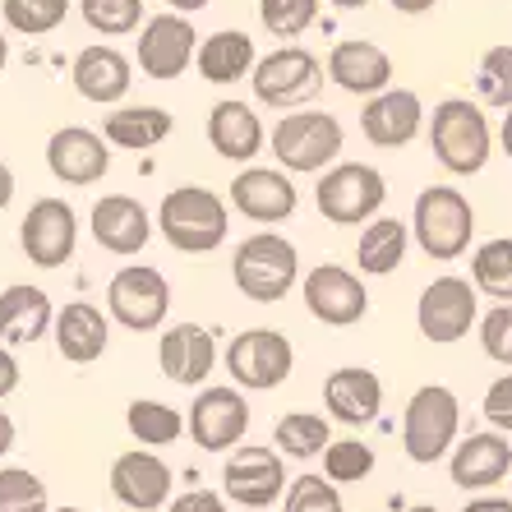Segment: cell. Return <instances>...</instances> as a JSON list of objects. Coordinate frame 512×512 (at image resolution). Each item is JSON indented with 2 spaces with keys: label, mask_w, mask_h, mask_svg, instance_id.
I'll use <instances>...</instances> for the list:
<instances>
[{
  "label": "cell",
  "mask_w": 512,
  "mask_h": 512,
  "mask_svg": "<svg viewBox=\"0 0 512 512\" xmlns=\"http://www.w3.org/2000/svg\"><path fill=\"white\" fill-rule=\"evenodd\" d=\"M476 236V208L462 190L453 185H429L416 194L411 208V240L420 245V254L434 263H453L471 250Z\"/></svg>",
  "instance_id": "6da1fadb"
},
{
  "label": "cell",
  "mask_w": 512,
  "mask_h": 512,
  "mask_svg": "<svg viewBox=\"0 0 512 512\" xmlns=\"http://www.w3.org/2000/svg\"><path fill=\"white\" fill-rule=\"evenodd\" d=\"M157 231L180 254H213L231 231V208L203 185H180L157 203Z\"/></svg>",
  "instance_id": "7a4b0ae2"
},
{
  "label": "cell",
  "mask_w": 512,
  "mask_h": 512,
  "mask_svg": "<svg viewBox=\"0 0 512 512\" xmlns=\"http://www.w3.org/2000/svg\"><path fill=\"white\" fill-rule=\"evenodd\" d=\"M429 148L439 157L443 171L453 176H476L485 171L494 153V130H489L485 111L471 97H443L434 116H429Z\"/></svg>",
  "instance_id": "3957f363"
},
{
  "label": "cell",
  "mask_w": 512,
  "mask_h": 512,
  "mask_svg": "<svg viewBox=\"0 0 512 512\" xmlns=\"http://www.w3.org/2000/svg\"><path fill=\"white\" fill-rule=\"evenodd\" d=\"M231 282L245 300L254 305H277L286 291L300 282V254L296 245L277 231H259V236L240 240L231 254Z\"/></svg>",
  "instance_id": "277c9868"
},
{
  "label": "cell",
  "mask_w": 512,
  "mask_h": 512,
  "mask_svg": "<svg viewBox=\"0 0 512 512\" xmlns=\"http://www.w3.org/2000/svg\"><path fill=\"white\" fill-rule=\"evenodd\" d=\"M457 434H462V402H457L453 388L443 383H425L411 393L402 411V448L416 466H434L457 448Z\"/></svg>",
  "instance_id": "5b68a950"
},
{
  "label": "cell",
  "mask_w": 512,
  "mask_h": 512,
  "mask_svg": "<svg viewBox=\"0 0 512 512\" xmlns=\"http://www.w3.org/2000/svg\"><path fill=\"white\" fill-rule=\"evenodd\" d=\"M346 130L342 120L328 111H296L282 116L268 134V153L277 157V167H286L291 176H319L342 157Z\"/></svg>",
  "instance_id": "8992f818"
},
{
  "label": "cell",
  "mask_w": 512,
  "mask_h": 512,
  "mask_svg": "<svg viewBox=\"0 0 512 512\" xmlns=\"http://www.w3.org/2000/svg\"><path fill=\"white\" fill-rule=\"evenodd\" d=\"M314 203H319L323 222H333V227H365L388 203V180L370 162H337V167L319 171Z\"/></svg>",
  "instance_id": "52a82bcc"
},
{
  "label": "cell",
  "mask_w": 512,
  "mask_h": 512,
  "mask_svg": "<svg viewBox=\"0 0 512 512\" xmlns=\"http://www.w3.org/2000/svg\"><path fill=\"white\" fill-rule=\"evenodd\" d=\"M323 74H328V65H323L314 51L305 47H277L268 51V56L254 60V74H250V88L254 97H259L263 107L273 111H296L305 107V102H314V97L323 93Z\"/></svg>",
  "instance_id": "ba28073f"
},
{
  "label": "cell",
  "mask_w": 512,
  "mask_h": 512,
  "mask_svg": "<svg viewBox=\"0 0 512 512\" xmlns=\"http://www.w3.org/2000/svg\"><path fill=\"white\" fill-rule=\"evenodd\" d=\"M107 314L130 333H157L171 314V282L148 263H125L107 282Z\"/></svg>",
  "instance_id": "9c48e42d"
},
{
  "label": "cell",
  "mask_w": 512,
  "mask_h": 512,
  "mask_svg": "<svg viewBox=\"0 0 512 512\" xmlns=\"http://www.w3.org/2000/svg\"><path fill=\"white\" fill-rule=\"evenodd\" d=\"M227 374L250 388V393H273L291 379L296 370V351H291V337L277 333V328H245V333L231 337L227 346Z\"/></svg>",
  "instance_id": "30bf717a"
},
{
  "label": "cell",
  "mask_w": 512,
  "mask_h": 512,
  "mask_svg": "<svg viewBox=\"0 0 512 512\" xmlns=\"http://www.w3.org/2000/svg\"><path fill=\"white\" fill-rule=\"evenodd\" d=\"M480 323V291L476 282L466 277H434V282L420 291L416 300V328L425 342L434 346H448V342H462L471 328Z\"/></svg>",
  "instance_id": "8fae6325"
},
{
  "label": "cell",
  "mask_w": 512,
  "mask_h": 512,
  "mask_svg": "<svg viewBox=\"0 0 512 512\" xmlns=\"http://www.w3.org/2000/svg\"><path fill=\"white\" fill-rule=\"evenodd\" d=\"M286 457L273 448H254V443H236L222 466V494L231 503H240L245 512L273 508L277 499H286Z\"/></svg>",
  "instance_id": "7c38bea8"
},
{
  "label": "cell",
  "mask_w": 512,
  "mask_h": 512,
  "mask_svg": "<svg viewBox=\"0 0 512 512\" xmlns=\"http://www.w3.org/2000/svg\"><path fill=\"white\" fill-rule=\"evenodd\" d=\"M190 439L199 443L203 453H231L236 443H245L250 434V402H245V388H227V383H213V388H199V397L190 402Z\"/></svg>",
  "instance_id": "4fadbf2b"
},
{
  "label": "cell",
  "mask_w": 512,
  "mask_h": 512,
  "mask_svg": "<svg viewBox=\"0 0 512 512\" xmlns=\"http://www.w3.org/2000/svg\"><path fill=\"white\" fill-rule=\"evenodd\" d=\"M194 51H199V28L190 24V14L167 10L143 19L139 28V70L143 79H157V84H171L194 65Z\"/></svg>",
  "instance_id": "5bb4252c"
},
{
  "label": "cell",
  "mask_w": 512,
  "mask_h": 512,
  "mask_svg": "<svg viewBox=\"0 0 512 512\" xmlns=\"http://www.w3.org/2000/svg\"><path fill=\"white\" fill-rule=\"evenodd\" d=\"M300 300H305V310L323 323V328H351L370 314V291L360 282L351 268L342 263H319L305 273L300 282Z\"/></svg>",
  "instance_id": "9a60e30c"
},
{
  "label": "cell",
  "mask_w": 512,
  "mask_h": 512,
  "mask_svg": "<svg viewBox=\"0 0 512 512\" xmlns=\"http://www.w3.org/2000/svg\"><path fill=\"white\" fill-rule=\"evenodd\" d=\"M19 245L37 268H65L79 245V217L65 199H37L19 222Z\"/></svg>",
  "instance_id": "2e32d148"
},
{
  "label": "cell",
  "mask_w": 512,
  "mask_h": 512,
  "mask_svg": "<svg viewBox=\"0 0 512 512\" xmlns=\"http://www.w3.org/2000/svg\"><path fill=\"white\" fill-rule=\"evenodd\" d=\"M111 494H116L120 508L130 512H157L171 503V489H176V476L171 466L153 453V448H130L111 462V476H107Z\"/></svg>",
  "instance_id": "e0dca14e"
},
{
  "label": "cell",
  "mask_w": 512,
  "mask_h": 512,
  "mask_svg": "<svg viewBox=\"0 0 512 512\" xmlns=\"http://www.w3.org/2000/svg\"><path fill=\"white\" fill-rule=\"evenodd\" d=\"M47 171L60 185H97L111 171V143L107 134L88 130V125H60L47 139Z\"/></svg>",
  "instance_id": "ac0fdd59"
},
{
  "label": "cell",
  "mask_w": 512,
  "mask_h": 512,
  "mask_svg": "<svg viewBox=\"0 0 512 512\" xmlns=\"http://www.w3.org/2000/svg\"><path fill=\"white\" fill-rule=\"evenodd\" d=\"M300 190L291 185V171L286 167H245L231 180V208L245 213L259 227H273V222H286L296 213Z\"/></svg>",
  "instance_id": "d6986e66"
},
{
  "label": "cell",
  "mask_w": 512,
  "mask_h": 512,
  "mask_svg": "<svg viewBox=\"0 0 512 512\" xmlns=\"http://www.w3.org/2000/svg\"><path fill=\"white\" fill-rule=\"evenodd\" d=\"M360 130L374 148H406L425 130V102H420L416 88H383V93L365 97Z\"/></svg>",
  "instance_id": "ffe728a7"
},
{
  "label": "cell",
  "mask_w": 512,
  "mask_h": 512,
  "mask_svg": "<svg viewBox=\"0 0 512 512\" xmlns=\"http://www.w3.org/2000/svg\"><path fill=\"white\" fill-rule=\"evenodd\" d=\"M512 471V443L503 429H485V434H466L448 453V476L457 489L466 494H480V489L503 485Z\"/></svg>",
  "instance_id": "44dd1931"
},
{
  "label": "cell",
  "mask_w": 512,
  "mask_h": 512,
  "mask_svg": "<svg viewBox=\"0 0 512 512\" xmlns=\"http://www.w3.org/2000/svg\"><path fill=\"white\" fill-rule=\"evenodd\" d=\"M323 65H328V79L351 97H374L383 88H393V56L379 42H365V37L337 42Z\"/></svg>",
  "instance_id": "7402d4cb"
},
{
  "label": "cell",
  "mask_w": 512,
  "mask_h": 512,
  "mask_svg": "<svg viewBox=\"0 0 512 512\" xmlns=\"http://www.w3.org/2000/svg\"><path fill=\"white\" fill-rule=\"evenodd\" d=\"M88 227H93V240L102 245L107 254H120V259H130L139 254L148 240H153V217L143 208L139 199L130 194H102L93 203V217H88Z\"/></svg>",
  "instance_id": "603a6c76"
},
{
  "label": "cell",
  "mask_w": 512,
  "mask_h": 512,
  "mask_svg": "<svg viewBox=\"0 0 512 512\" xmlns=\"http://www.w3.org/2000/svg\"><path fill=\"white\" fill-rule=\"evenodd\" d=\"M157 365L162 379L180 383V388H199L217 365V342L203 323H171L167 333L157 337Z\"/></svg>",
  "instance_id": "cb8c5ba5"
},
{
  "label": "cell",
  "mask_w": 512,
  "mask_h": 512,
  "mask_svg": "<svg viewBox=\"0 0 512 512\" xmlns=\"http://www.w3.org/2000/svg\"><path fill=\"white\" fill-rule=\"evenodd\" d=\"M70 84H74V93L84 97V102H97V107H120L125 93H130V84H134V65H130L125 51L93 42V47H84L79 56H74Z\"/></svg>",
  "instance_id": "d4e9b609"
},
{
  "label": "cell",
  "mask_w": 512,
  "mask_h": 512,
  "mask_svg": "<svg viewBox=\"0 0 512 512\" xmlns=\"http://www.w3.org/2000/svg\"><path fill=\"white\" fill-rule=\"evenodd\" d=\"M51 337H56L60 360H70V365H93V360L107 356L111 314H102L93 300H70L65 310H56Z\"/></svg>",
  "instance_id": "484cf974"
},
{
  "label": "cell",
  "mask_w": 512,
  "mask_h": 512,
  "mask_svg": "<svg viewBox=\"0 0 512 512\" xmlns=\"http://www.w3.org/2000/svg\"><path fill=\"white\" fill-rule=\"evenodd\" d=\"M323 406L337 425H370L383 411V379L365 365H346V370H333L328 383H323Z\"/></svg>",
  "instance_id": "4316f807"
},
{
  "label": "cell",
  "mask_w": 512,
  "mask_h": 512,
  "mask_svg": "<svg viewBox=\"0 0 512 512\" xmlns=\"http://www.w3.org/2000/svg\"><path fill=\"white\" fill-rule=\"evenodd\" d=\"M208 143H213L217 157L245 167V162H254V157L263 153L268 134H263V120L254 116L250 102L222 97V102H213V111H208Z\"/></svg>",
  "instance_id": "83f0119b"
},
{
  "label": "cell",
  "mask_w": 512,
  "mask_h": 512,
  "mask_svg": "<svg viewBox=\"0 0 512 512\" xmlns=\"http://www.w3.org/2000/svg\"><path fill=\"white\" fill-rule=\"evenodd\" d=\"M56 323V305L42 286L14 282L0 291V342L5 346H33L51 333Z\"/></svg>",
  "instance_id": "f1b7e54d"
},
{
  "label": "cell",
  "mask_w": 512,
  "mask_h": 512,
  "mask_svg": "<svg viewBox=\"0 0 512 512\" xmlns=\"http://www.w3.org/2000/svg\"><path fill=\"white\" fill-rule=\"evenodd\" d=\"M254 42L250 33H240V28H222L213 37H199V51H194V70L208 79V84H240L245 74H254Z\"/></svg>",
  "instance_id": "f546056e"
},
{
  "label": "cell",
  "mask_w": 512,
  "mask_h": 512,
  "mask_svg": "<svg viewBox=\"0 0 512 512\" xmlns=\"http://www.w3.org/2000/svg\"><path fill=\"white\" fill-rule=\"evenodd\" d=\"M176 120L167 107H116L102 120V134H107L111 148H125V153H148L157 143H167Z\"/></svg>",
  "instance_id": "4dcf8cb0"
},
{
  "label": "cell",
  "mask_w": 512,
  "mask_h": 512,
  "mask_svg": "<svg viewBox=\"0 0 512 512\" xmlns=\"http://www.w3.org/2000/svg\"><path fill=\"white\" fill-rule=\"evenodd\" d=\"M406 245H411V222H402V217H374V222H365L360 245H356L360 273L365 277L397 273L406 259Z\"/></svg>",
  "instance_id": "1f68e13d"
},
{
  "label": "cell",
  "mask_w": 512,
  "mask_h": 512,
  "mask_svg": "<svg viewBox=\"0 0 512 512\" xmlns=\"http://www.w3.org/2000/svg\"><path fill=\"white\" fill-rule=\"evenodd\" d=\"M273 443L291 462H310V457H323V448L333 443V425L319 411H286L273 425Z\"/></svg>",
  "instance_id": "d6a6232c"
},
{
  "label": "cell",
  "mask_w": 512,
  "mask_h": 512,
  "mask_svg": "<svg viewBox=\"0 0 512 512\" xmlns=\"http://www.w3.org/2000/svg\"><path fill=\"white\" fill-rule=\"evenodd\" d=\"M125 425H130V434L143 448H167V443H176L190 429L176 406L157 402V397H134L130 411H125Z\"/></svg>",
  "instance_id": "836d02e7"
},
{
  "label": "cell",
  "mask_w": 512,
  "mask_h": 512,
  "mask_svg": "<svg viewBox=\"0 0 512 512\" xmlns=\"http://www.w3.org/2000/svg\"><path fill=\"white\" fill-rule=\"evenodd\" d=\"M471 282L489 300H512V236L485 240L471 254Z\"/></svg>",
  "instance_id": "e575fe53"
},
{
  "label": "cell",
  "mask_w": 512,
  "mask_h": 512,
  "mask_svg": "<svg viewBox=\"0 0 512 512\" xmlns=\"http://www.w3.org/2000/svg\"><path fill=\"white\" fill-rule=\"evenodd\" d=\"M74 0H0V19L19 37H47L65 24Z\"/></svg>",
  "instance_id": "d590c367"
},
{
  "label": "cell",
  "mask_w": 512,
  "mask_h": 512,
  "mask_svg": "<svg viewBox=\"0 0 512 512\" xmlns=\"http://www.w3.org/2000/svg\"><path fill=\"white\" fill-rule=\"evenodd\" d=\"M259 24L277 42H296L319 24V0H259Z\"/></svg>",
  "instance_id": "8d00e7d4"
},
{
  "label": "cell",
  "mask_w": 512,
  "mask_h": 512,
  "mask_svg": "<svg viewBox=\"0 0 512 512\" xmlns=\"http://www.w3.org/2000/svg\"><path fill=\"white\" fill-rule=\"evenodd\" d=\"M476 97L485 107L494 111H508L512 107V47L499 42V47H489L476 65Z\"/></svg>",
  "instance_id": "74e56055"
},
{
  "label": "cell",
  "mask_w": 512,
  "mask_h": 512,
  "mask_svg": "<svg viewBox=\"0 0 512 512\" xmlns=\"http://www.w3.org/2000/svg\"><path fill=\"white\" fill-rule=\"evenodd\" d=\"M79 14L102 37H125L143 28V0H79Z\"/></svg>",
  "instance_id": "f35d334b"
},
{
  "label": "cell",
  "mask_w": 512,
  "mask_h": 512,
  "mask_svg": "<svg viewBox=\"0 0 512 512\" xmlns=\"http://www.w3.org/2000/svg\"><path fill=\"white\" fill-rule=\"evenodd\" d=\"M374 471V448L360 439H333L323 448V476L337 485H360Z\"/></svg>",
  "instance_id": "ab89813d"
},
{
  "label": "cell",
  "mask_w": 512,
  "mask_h": 512,
  "mask_svg": "<svg viewBox=\"0 0 512 512\" xmlns=\"http://www.w3.org/2000/svg\"><path fill=\"white\" fill-rule=\"evenodd\" d=\"M0 512H51L42 476L28 466H0Z\"/></svg>",
  "instance_id": "60d3db41"
},
{
  "label": "cell",
  "mask_w": 512,
  "mask_h": 512,
  "mask_svg": "<svg viewBox=\"0 0 512 512\" xmlns=\"http://www.w3.org/2000/svg\"><path fill=\"white\" fill-rule=\"evenodd\" d=\"M286 512H346L342 489H337V480L305 471V476H296L286 485Z\"/></svg>",
  "instance_id": "b9f144b4"
},
{
  "label": "cell",
  "mask_w": 512,
  "mask_h": 512,
  "mask_svg": "<svg viewBox=\"0 0 512 512\" xmlns=\"http://www.w3.org/2000/svg\"><path fill=\"white\" fill-rule=\"evenodd\" d=\"M476 328H480L485 356L494 360V365H503V370H512V300H499Z\"/></svg>",
  "instance_id": "7bdbcfd3"
},
{
  "label": "cell",
  "mask_w": 512,
  "mask_h": 512,
  "mask_svg": "<svg viewBox=\"0 0 512 512\" xmlns=\"http://www.w3.org/2000/svg\"><path fill=\"white\" fill-rule=\"evenodd\" d=\"M485 420L503 434H512V374H499V379L485 388V402H480Z\"/></svg>",
  "instance_id": "ee69618b"
},
{
  "label": "cell",
  "mask_w": 512,
  "mask_h": 512,
  "mask_svg": "<svg viewBox=\"0 0 512 512\" xmlns=\"http://www.w3.org/2000/svg\"><path fill=\"white\" fill-rule=\"evenodd\" d=\"M167 512H227V494H213V489H185L167 503Z\"/></svg>",
  "instance_id": "f6af8a7d"
},
{
  "label": "cell",
  "mask_w": 512,
  "mask_h": 512,
  "mask_svg": "<svg viewBox=\"0 0 512 512\" xmlns=\"http://www.w3.org/2000/svg\"><path fill=\"white\" fill-rule=\"evenodd\" d=\"M19 360H14V351L5 342H0V402H5V397L14 393V388H19Z\"/></svg>",
  "instance_id": "bcb514c9"
},
{
  "label": "cell",
  "mask_w": 512,
  "mask_h": 512,
  "mask_svg": "<svg viewBox=\"0 0 512 512\" xmlns=\"http://www.w3.org/2000/svg\"><path fill=\"white\" fill-rule=\"evenodd\" d=\"M462 512H512V499H494V494H485V499H471Z\"/></svg>",
  "instance_id": "7dc6e473"
},
{
  "label": "cell",
  "mask_w": 512,
  "mask_h": 512,
  "mask_svg": "<svg viewBox=\"0 0 512 512\" xmlns=\"http://www.w3.org/2000/svg\"><path fill=\"white\" fill-rule=\"evenodd\" d=\"M397 14H425V10H434L439 0H388Z\"/></svg>",
  "instance_id": "c3c4849f"
},
{
  "label": "cell",
  "mask_w": 512,
  "mask_h": 512,
  "mask_svg": "<svg viewBox=\"0 0 512 512\" xmlns=\"http://www.w3.org/2000/svg\"><path fill=\"white\" fill-rule=\"evenodd\" d=\"M10 199H14V171L0 162V213L10 208Z\"/></svg>",
  "instance_id": "681fc988"
},
{
  "label": "cell",
  "mask_w": 512,
  "mask_h": 512,
  "mask_svg": "<svg viewBox=\"0 0 512 512\" xmlns=\"http://www.w3.org/2000/svg\"><path fill=\"white\" fill-rule=\"evenodd\" d=\"M10 448H14V420L0 411V457L10 453Z\"/></svg>",
  "instance_id": "f907efd6"
},
{
  "label": "cell",
  "mask_w": 512,
  "mask_h": 512,
  "mask_svg": "<svg viewBox=\"0 0 512 512\" xmlns=\"http://www.w3.org/2000/svg\"><path fill=\"white\" fill-rule=\"evenodd\" d=\"M171 10H180V14H199L203 5H213V0H167Z\"/></svg>",
  "instance_id": "816d5d0a"
},
{
  "label": "cell",
  "mask_w": 512,
  "mask_h": 512,
  "mask_svg": "<svg viewBox=\"0 0 512 512\" xmlns=\"http://www.w3.org/2000/svg\"><path fill=\"white\" fill-rule=\"evenodd\" d=\"M499 143H503V153L512 157V107H508V116H503V125H499Z\"/></svg>",
  "instance_id": "f5cc1de1"
},
{
  "label": "cell",
  "mask_w": 512,
  "mask_h": 512,
  "mask_svg": "<svg viewBox=\"0 0 512 512\" xmlns=\"http://www.w3.org/2000/svg\"><path fill=\"white\" fill-rule=\"evenodd\" d=\"M328 5H337V10H365L370 0H328Z\"/></svg>",
  "instance_id": "db71d44e"
},
{
  "label": "cell",
  "mask_w": 512,
  "mask_h": 512,
  "mask_svg": "<svg viewBox=\"0 0 512 512\" xmlns=\"http://www.w3.org/2000/svg\"><path fill=\"white\" fill-rule=\"evenodd\" d=\"M10 65V42H5V33H0V70Z\"/></svg>",
  "instance_id": "11a10c76"
},
{
  "label": "cell",
  "mask_w": 512,
  "mask_h": 512,
  "mask_svg": "<svg viewBox=\"0 0 512 512\" xmlns=\"http://www.w3.org/2000/svg\"><path fill=\"white\" fill-rule=\"evenodd\" d=\"M406 512H439L434 503H416V508H406Z\"/></svg>",
  "instance_id": "9f6ffc18"
},
{
  "label": "cell",
  "mask_w": 512,
  "mask_h": 512,
  "mask_svg": "<svg viewBox=\"0 0 512 512\" xmlns=\"http://www.w3.org/2000/svg\"><path fill=\"white\" fill-rule=\"evenodd\" d=\"M51 512H79V508H51Z\"/></svg>",
  "instance_id": "6f0895ef"
}]
</instances>
